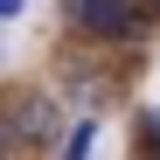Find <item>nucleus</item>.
Wrapping results in <instances>:
<instances>
[{"label":"nucleus","mask_w":160,"mask_h":160,"mask_svg":"<svg viewBox=\"0 0 160 160\" xmlns=\"http://www.w3.org/2000/svg\"><path fill=\"white\" fill-rule=\"evenodd\" d=\"M91 139H98V125L84 118V125H77V132H70V146H63V160H84V153H91Z\"/></svg>","instance_id":"obj_3"},{"label":"nucleus","mask_w":160,"mask_h":160,"mask_svg":"<svg viewBox=\"0 0 160 160\" xmlns=\"http://www.w3.org/2000/svg\"><path fill=\"white\" fill-rule=\"evenodd\" d=\"M14 14H21V0H0V21H14Z\"/></svg>","instance_id":"obj_5"},{"label":"nucleus","mask_w":160,"mask_h":160,"mask_svg":"<svg viewBox=\"0 0 160 160\" xmlns=\"http://www.w3.org/2000/svg\"><path fill=\"white\" fill-rule=\"evenodd\" d=\"M146 139H153V146H160V112H146Z\"/></svg>","instance_id":"obj_4"},{"label":"nucleus","mask_w":160,"mask_h":160,"mask_svg":"<svg viewBox=\"0 0 160 160\" xmlns=\"http://www.w3.org/2000/svg\"><path fill=\"white\" fill-rule=\"evenodd\" d=\"M70 21L84 35H104V42H118L139 28V14H132V0H70Z\"/></svg>","instance_id":"obj_1"},{"label":"nucleus","mask_w":160,"mask_h":160,"mask_svg":"<svg viewBox=\"0 0 160 160\" xmlns=\"http://www.w3.org/2000/svg\"><path fill=\"white\" fill-rule=\"evenodd\" d=\"M56 125H63V118H56V104H49L42 91H28V98H14V139H28V146H35V139H49Z\"/></svg>","instance_id":"obj_2"}]
</instances>
